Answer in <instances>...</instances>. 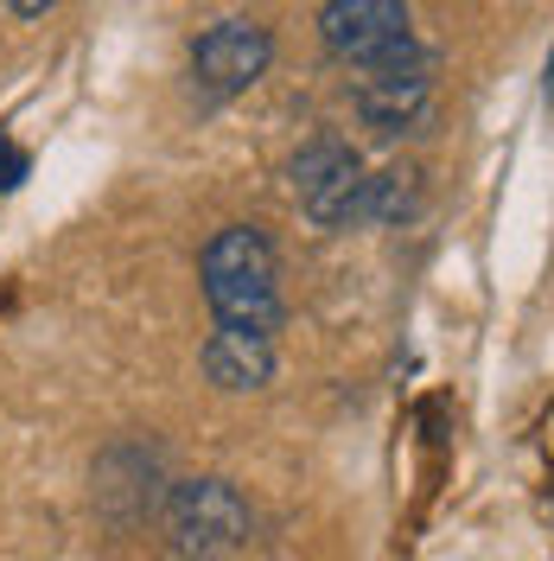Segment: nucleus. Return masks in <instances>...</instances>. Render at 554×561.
I'll list each match as a JSON object with an SVG mask.
<instances>
[{
    "label": "nucleus",
    "instance_id": "obj_1",
    "mask_svg": "<svg viewBox=\"0 0 554 561\" xmlns=\"http://www.w3.org/2000/svg\"><path fill=\"white\" fill-rule=\"evenodd\" d=\"M198 280H205V307L217 332H249V339H275L287 307H280V268L262 230L249 224H223L198 255Z\"/></svg>",
    "mask_w": 554,
    "mask_h": 561
},
{
    "label": "nucleus",
    "instance_id": "obj_2",
    "mask_svg": "<svg viewBox=\"0 0 554 561\" xmlns=\"http://www.w3.org/2000/svg\"><path fill=\"white\" fill-rule=\"evenodd\" d=\"M249 536V504L230 479H185L166 497V542L178 561H217Z\"/></svg>",
    "mask_w": 554,
    "mask_h": 561
},
{
    "label": "nucleus",
    "instance_id": "obj_3",
    "mask_svg": "<svg viewBox=\"0 0 554 561\" xmlns=\"http://www.w3.org/2000/svg\"><path fill=\"white\" fill-rule=\"evenodd\" d=\"M319 33H325V51L345 58L350 70H377L420 45L415 13L402 0H325L319 7Z\"/></svg>",
    "mask_w": 554,
    "mask_h": 561
},
{
    "label": "nucleus",
    "instance_id": "obj_4",
    "mask_svg": "<svg viewBox=\"0 0 554 561\" xmlns=\"http://www.w3.org/2000/svg\"><path fill=\"white\" fill-rule=\"evenodd\" d=\"M363 192H370V173L345 140H307L293 153V198L319 230L363 224Z\"/></svg>",
    "mask_w": 554,
    "mask_h": 561
},
{
    "label": "nucleus",
    "instance_id": "obj_5",
    "mask_svg": "<svg viewBox=\"0 0 554 561\" xmlns=\"http://www.w3.org/2000/svg\"><path fill=\"white\" fill-rule=\"evenodd\" d=\"M427 103H434V51L427 45H415V51H402V58H389L377 70H357V115L377 135L420 128Z\"/></svg>",
    "mask_w": 554,
    "mask_h": 561
},
{
    "label": "nucleus",
    "instance_id": "obj_6",
    "mask_svg": "<svg viewBox=\"0 0 554 561\" xmlns=\"http://www.w3.org/2000/svg\"><path fill=\"white\" fill-rule=\"evenodd\" d=\"M268 58H275V38L255 20H217V26H205V33L192 38V77H198V90H205L210 103L249 90L268 70Z\"/></svg>",
    "mask_w": 554,
    "mask_h": 561
},
{
    "label": "nucleus",
    "instance_id": "obj_7",
    "mask_svg": "<svg viewBox=\"0 0 554 561\" xmlns=\"http://www.w3.org/2000/svg\"><path fill=\"white\" fill-rule=\"evenodd\" d=\"M205 377L217 389H262L275 377V339H249V332H217L210 325Z\"/></svg>",
    "mask_w": 554,
    "mask_h": 561
},
{
    "label": "nucleus",
    "instance_id": "obj_8",
    "mask_svg": "<svg viewBox=\"0 0 554 561\" xmlns=\"http://www.w3.org/2000/svg\"><path fill=\"white\" fill-rule=\"evenodd\" d=\"M20 179H26V153H20V147H7V140H0V192H13V185H20Z\"/></svg>",
    "mask_w": 554,
    "mask_h": 561
}]
</instances>
